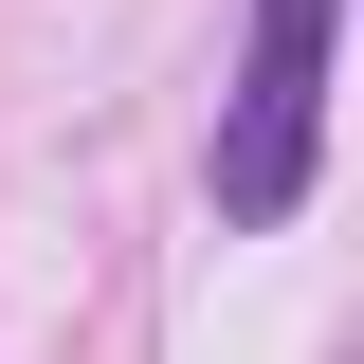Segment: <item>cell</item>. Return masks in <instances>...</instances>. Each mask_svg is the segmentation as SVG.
<instances>
[{
	"label": "cell",
	"instance_id": "6da1fadb",
	"mask_svg": "<svg viewBox=\"0 0 364 364\" xmlns=\"http://www.w3.org/2000/svg\"><path fill=\"white\" fill-rule=\"evenodd\" d=\"M310 128H328V0H255V73H237V128H219V219H291L310 200Z\"/></svg>",
	"mask_w": 364,
	"mask_h": 364
}]
</instances>
